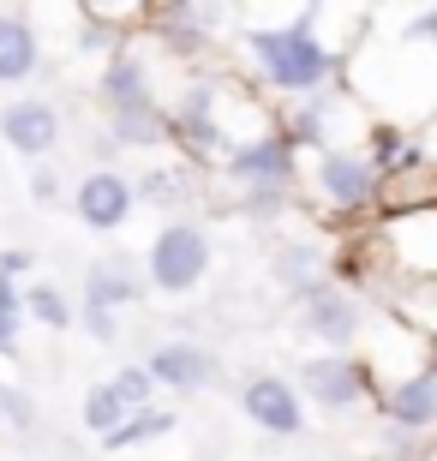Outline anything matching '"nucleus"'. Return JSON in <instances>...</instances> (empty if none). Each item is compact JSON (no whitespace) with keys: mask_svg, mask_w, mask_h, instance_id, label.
Segmentation results:
<instances>
[{"mask_svg":"<svg viewBox=\"0 0 437 461\" xmlns=\"http://www.w3.org/2000/svg\"><path fill=\"white\" fill-rule=\"evenodd\" d=\"M240 49H246V67H252L258 90H269L276 103H300V96H318V90L341 85V54L318 36L312 6H294L282 24L246 18Z\"/></svg>","mask_w":437,"mask_h":461,"instance_id":"f257e3e1","label":"nucleus"},{"mask_svg":"<svg viewBox=\"0 0 437 461\" xmlns=\"http://www.w3.org/2000/svg\"><path fill=\"white\" fill-rule=\"evenodd\" d=\"M300 192L323 216H336V222H366V216L378 222V216H384V174H378V162L366 156V144L305 156Z\"/></svg>","mask_w":437,"mask_h":461,"instance_id":"f03ea898","label":"nucleus"},{"mask_svg":"<svg viewBox=\"0 0 437 461\" xmlns=\"http://www.w3.org/2000/svg\"><path fill=\"white\" fill-rule=\"evenodd\" d=\"M366 234L378 252V288L384 282H437V204L378 216Z\"/></svg>","mask_w":437,"mask_h":461,"instance_id":"7ed1b4c3","label":"nucleus"},{"mask_svg":"<svg viewBox=\"0 0 437 461\" xmlns=\"http://www.w3.org/2000/svg\"><path fill=\"white\" fill-rule=\"evenodd\" d=\"M371 126L366 108L348 96V85H330L318 96H300V103H282V132L300 144L305 156H323V150H348V144H366Z\"/></svg>","mask_w":437,"mask_h":461,"instance_id":"20e7f679","label":"nucleus"},{"mask_svg":"<svg viewBox=\"0 0 437 461\" xmlns=\"http://www.w3.org/2000/svg\"><path fill=\"white\" fill-rule=\"evenodd\" d=\"M216 264V246H210V228L198 216H168L150 240V258H144V282L156 294H198L204 276Z\"/></svg>","mask_w":437,"mask_h":461,"instance_id":"39448f33","label":"nucleus"},{"mask_svg":"<svg viewBox=\"0 0 437 461\" xmlns=\"http://www.w3.org/2000/svg\"><path fill=\"white\" fill-rule=\"evenodd\" d=\"M222 180L234 186V198H252V192H300V180H305V150L282 132V120H276L264 138L240 144V150L222 162Z\"/></svg>","mask_w":437,"mask_h":461,"instance_id":"423d86ee","label":"nucleus"},{"mask_svg":"<svg viewBox=\"0 0 437 461\" xmlns=\"http://www.w3.org/2000/svg\"><path fill=\"white\" fill-rule=\"evenodd\" d=\"M294 377H300V395L323 413H353L366 402H378V390H384L360 354H305Z\"/></svg>","mask_w":437,"mask_h":461,"instance_id":"0eeeda50","label":"nucleus"},{"mask_svg":"<svg viewBox=\"0 0 437 461\" xmlns=\"http://www.w3.org/2000/svg\"><path fill=\"white\" fill-rule=\"evenodd\" d=\"M300 318H305V336L323 342V354H353V342L366 336V306H360L353 288H341L336 276L318 282V288L300 300Z\"/></svg>","mask_w":437,"mask_h":461,"instance_id":"6e6552de","label":"nucleus"},{"mask_svg":"<svg viewBox=\"0 0 437 461\" xmlns=\"http://www.w3.org/2000/svg\"><path fill=\"white\" fill-rule=\"evenodd\" d=\"M138 210V180L120 168H85V180L72 186V216L90 234H120Z\"/></svg>","mask_w":437,"mask_h":461,"instance_id":"1a4fd4ad","label":"nucleus"},{"mask_svg":"<svg viewBox=\"0 0 437 461\" xmlns=\"http://www.w3.org/2000/svg\"><path fill=\"white\" fill-rule=\"evenodd\" d=\"M240 413H246L264 438H300L305 431L300 384H294V377H276V372H252L240 384Z\"/></svg>","mask_w":437,"mask_h":461,"instance_id":"9d476101","label":"nucleus"},{"mask_svg":"<svg viewBox=\"0 0 437 461\" xmlns=\"http://www.w3.org/2000/svg\"><path fill=\"white\" fill-rule=\"evenodd\" d=\"M378 413H384L389 431H407V438H437V359L420 372L396 377L378 390Z\"/></svg>","mask_w":437,"mask_h":461,"instance_id":"9b49d317","label":"nucleus"},{"mask_svg":"<svg viewBox=\"0 0 437 461\" xmlns=\"http://www.w3.org/2000/svg\"><path fill=\"white\" fill-rule=\"evenodd\" d=\"M0 138H6V150H18L36 168L60 150V108L49 96H13L0 108Z\"/></svg>","mask_w":437,"mask_h":461,"instance_id":"f8f14e48","label":"nucleus"},{"mask_svg":"<svg viewBox=\"0 0 437 461\" xmlns=\"http://www.w3.org/2000/svg\"><path fill=\"white\" fill-rule=\"evenodd\" d=\"M144 18H150L156 31V42H168L174 54H198V49H210L216 42V31L228 24V13L222 6H198V0H168V6H144Z\"/></svg>","mask_w":437,"mask_h":461,"instance_id":"ddd939ff","label":"nucleus"},{"mask_svg":"<svg viewBox=\"0 0 437 461\" xmlns=\"http://www.w3.org/2000/svg\"><path fill=\"white\" fill-rule=\"evenodd\" d=\"M144 372L156 377V390H168V395H198V390H210L216 359H210V348H198V342H186V336H180V342L150 348Z\"/></svg>","mask_w":437,"mask_h":461,"instance_id":"4468645a","label":"nucleus"},{"mask_svg":"<svg viewBox=\"0 0 437 461\" xmlns=\"http://www.w3.org/2000/svg\"><path fill=\"white\" fill-rule=\"evenodd\" d=\"M102 114H120V108H144V103H162L156 96V78H150V60L132 49V42H120L108 49V67H102Z\"/></svg>","mask_w":437,"mask_h":461,"instance_id":"2eb2a0df","label":"nucleus"},{"mask_svg":"<svg viewBox=\"0 0 437 461\" xmlns=\"http://www.w3.org/2000/svg\"><path fill=\"white\" fill-rule=\"evenodd\" d=\"M378 300H384L396 330L420 336L425 348H437V282H384Z\"/></svg>","mask_w":437,"mask_h":461,"instance_id":"dca6fc26","label":"nucleus"},{"mask_svg":"<svg viewBox=\"0 0 437 461\" xmlns=\"http://www.w3.org/2000/svg\"><path fill=\"white\" fill-rule=\"evenodd\" d=\"M144 276L126 264V258H102V264H90V276H85V312H126V306H138L144 300Z\"/></svg>","mask_w":437,"mask_h":461,"instance_id":"f3484780","label":"nucleus"},{"mask_svg":"<svg viewBox=\"0 0 437 461\" xmlns=\"http://www.w3.org/2000/svg\"><path fill=\"white\" fill-rule=\"evenodd\" d=\"M42 72V31L24 13H0V85H24Z\"/></svg>","mask_w":437,"mask_h":461,"instance_id":"a211bd4d","label":"nucleus"},{"mask_svg":"<svg viewBox=\"0 0 437 461\" xmlns=\"http://www.w3.org/2000/svg\"><path fill=\"white\" fill-rule=\"evenodd\" d=\"M108 138H114V150H156V144H168L174 138L168 103H144V108H120V114H108Z\"/></svg>","mask_w":437,"mask_h":461,"instance_id":"6ab92c4d","label":"nucleus"},{"mask_svg":"<svg viewBox=\"0 0 437 461\" xmlns=\"http://www.w3.org/2000/svg\"><path fill=\"white\" fill-rule=\"evenodd\" d=\"M276 282H282L294 300H305L318 282H330V258H323L318 240H287L282 252H276Z\"/></svg>","mask_w":437,"mask_h":461,"instance_id":"aec40b11","label":"nucleus"},{"mask_svg":"<svg viewBox=\"0 0 437 461\" xmlns=\"http://www.w3.org/2000/svg\"><path fill=\"white\" fill-rule=\"evenodd\" d=\"M174 426H180V408L156 402V408L132 413V420H126L114 438H102V449H108V456H126V449H144V444H162V438H174Z\"/></svg>","mask_w":437,"mask_h":461,"instance_id":"412c9836","label":"nucleus"},{"mask_svg":"<svg viewBox=\"0 0 437 461\" xmlns=\"http://www.w3.org/2000/svg\"><path fill=\"white\" fill-rule=\"evenodd\" d=\"M126 420H132V408H126V395H120L114 384H108V377L85 390V431L96 438V444H102V438H114V431L126 426Z\"/></svg>","mask_w":437,"mask_h":461,"instance_id":"4be33fe9","label":"nucleus"},{"mask_svg":"<svg viewBox=\"0 0 437 461\" xmlns=\"http://www.w3.org/2000/svg\"><path fill=\"white\" fill-rule=\"evenodd\" d=\"M24 312H31L42 330H72V318H78V306H72L54 282H31V288H24Z\"/></svg>","mask_w":437,"mask_h":461,"instance_id":"5701e85b","label":"nucleus"},{"mask_svg":"<svg viewBox=\"0 0 437 461\" xmlns=\"http://www.w3.org/2000/svg\"><path fill=\"white\" fill-rule=\"evenodd\" d=\"M186 186H192V180H186L180 168H156V174H144V180H138V204H162V210H174L186 198Z\"/></svg>","mask_w":437,"mask_h":461,"instance_id":"b1692460","label":"nucleus"},{"mask_svg":"<svg viewBox=\"0 0 437 461\" xmlns=\"http://www.w3.org/2000/svg\"><path fill=\"white\" fill-rule=\"evenodd\" d=\"M120 395H126V408L132 413H144V408H156V377L144 372V366H120L114 377H108Z\"/></svg>","mask_w":437,"mask_h":461,"instance_id":"393cba45","label":"nucleus"},{"mask_svg":"<svg viewBox=\"0 0 437 461\" xmlns=\"http://www.w3.org/2000/svg\"><path fill=\"white\" fill-rule=\"evenodd\" d=\"M24 192H31V204H36V210H49V204H60V198H67V180H60L49 162H36L31 180H24Z\"/></svg>","mask_w":437,"mask_h":461,"instance_id":"a878e982","label":"nucleus"},{"mask_svg":"<svg viewBox=\"0 0 437 461\" xmlns=\"http://www.w3.org/2000/svg\"><path fill=\"white\" fill-rule=\"evenodd\" d=\"M36 270V252H24V246H0V276H31Z\"/></svg>","mask_w":437,"mask_h":461,"instance_id":"bb28decb","label":"nucleus"},{"mask_svg":"<svg viewBox=\"0 0 437 461\" xmlns=\"http://www.w3.org/2000/svg\"><path fill=\"white\" fill-rule=\"evenodd\" d=\"M78 312H85V306H78ZM85 330L96 336V342H114V336H120V318H114V312H85Z\"/></svg>","mask_w":437,"mask_h":461,"instance_id":"cd10ccee","label":"nucleus"},{"mask_svg":"<svg viewBox=\"0 0 437 461\" xmlns=\"http://www.w3.org/2000/svg\"><path fill=\"white\" fill-rule=\"evenodd\" d=\"M407 42H437V6H425V13L407 18Z\"/></svg>","mask_w":437,"mask_h":461,"instance_id":"c85d7f7f","label":"nucleus"},{"mask_svg":"<svg viewBox=\"0 0 437 461\" xmlns=\"http://www.w3.org/2000/svg\"><path fill=\"white\" fill-rule=\"evenodd\" d=\"M0 312L6 318H24V288H18L13 276H0Z\"/></svg>","mask_w":437,"mask_h":461,"instance_id":"c756f323","label":"nucleus"},{"mask_svg":"<svg viewBox=\"0 0 437 461\" xmlns=\"http://www.w3.org/2000/svg\"><path fill=\"white\" fill-rule=\"evenodd\" d=\"M6 420H13L18 431H36V408H31V395H24V390H13V413H6Z\"/></svg>","mask_w":437,"mask_h":461,"instance_id":"7c9ffc66","label":"nucleus"},{"mask_svg":"<svg viewBox=\"0 0 437 461\" xmlns=\"http://www.w3.org/2000/svg\"><path fill=\"white\" fill-rule=\"evenodd\" d=\"M0 359H18V318L0 312Z\"/></svg>","mask_w":437,"mask_h":461,"instance_id":"2f4dec72","label":"nucleus"},{"mask_svg":"<svg viewBox=\"0 0 437 461\" xmlns=\"http://www.w3.org/2000/svg\"><path fill=\"white\" fill-rule=\"evenodd\" d=\"M6 413H13V384L0 377V420H6Z\"/></svg>","mask_w":437,"mask_h":461,"instance_id":"473e14b6","label":"nucleus"},{"mask_svg":"<svg viewBox=\"0 0 437 461\" xmlns=\"http://www.w3.org/2000/svg\"><path fill=\"white\" fill-rule=\"evenodd\" d=\"M432 461H437V456H432Z\"/></svg>","mask_w":437,"mask_h":461,"instance_id":"72a5a7b5","label":"nucleus"}]
</instances>
